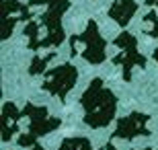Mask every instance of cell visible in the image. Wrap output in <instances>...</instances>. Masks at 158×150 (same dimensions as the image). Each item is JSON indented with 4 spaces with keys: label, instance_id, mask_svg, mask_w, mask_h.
<instances>
[{
    "label": "cell",
    "instance_id": "6da1fadb",
    "mask_svg": "<svg viewBox=\"0 0 158 150\" xmlns=\"http://www.w3.org/2000/svg\"><path fill=\"white\" fill-rule=\"evenodd\" d=\"M80 105L84 109V123L90 126L93 130L107 127L115 119V111H117V99L109 88H105L101 78L90 80L88 88L84 91L80 99Z\"/></svg>",
    "mask_w": 158,
    "mask_h": 150
},
{
    "label": "cell",
    "instance_id": "7a4b0ae2",
    "mask_svg": "<svg viewBox=\"0 0 158 150\" xmlns=\"http://www.w3.org/2000/svg\"><path fill=\"white\" fill-rule=\"evenodd\" d=\"M23 119L29 121V127L17 140L21 148H33L41 136H47L49 132L58 130L60 123H62L60 117H49L45 107H39V105L33 103H27L23 107Z\"/></svg>",
    "mask_w": 158,
    "mask_h": 150
},
{
    "label": "cell",
    "instance_id": "3957f363",
    "mask_svg": "<svg viewBox=\"0 0 158 150\" xmlns=\"http://www.w3.org/2000/svg\"><path fill=\"white\" fill-rule=\"evenodd\" d=\"M72 56L80 54L90 66H99L107 60V39L101 35L97 21H88L84 33L70 37Z\"/></svg>",
    "mask_w": 158,
    "mask_h": 150
},
{
    "label": "cell",
    "instance_id": "277c9868",
    "mask_svg": "<svg viewBox=\"0 0 158 150\" xmlns=\"http://www.w3.org/2000/svg\"><path fill=\"white\" fill-rule=\"evenodd\" d=\"M47 11L43 15H39V19H35L39 27H43L47 33L45 41H43V47H60L62 41L66 39L64 35V27H62V15L68 11L70 6V0H49Z\"/></svg>",
    "mask_w": 158,
    "mask_h": 150
},
{
    "label": "cell",
    "instance_id": "5b68a950",
    "mask_svg": "<svg viewBox=\"0 0 158 150\" xmlns=\"http://www.w3.org/2000/svg\"><path fill=\"white\" fill-rule=\"evenodd\" d=\"M113 43L119 47V54L113 58V64L115 66H121L123 80L129 82L131 80V68H135V66L146 68V58L138 52V39L131 33H127V31L119 33Z\"/></svg>",
    "mask_w": 158,
    "mask_h": 150
},
{
    "label": "cell",
    "instance_id": "8992f818",
    "mask_svg": "<svg viewBox=\"0 0 158 150\" xmlns=\"http://www.w3.org/2000/svg\"><path fill=\"white\" fill-rule=\"evenodd\" d=\"M76 80H78V70L72 64H62V66H56V68L45 72L41 88L49 92L52 97H58L60 101H64L66 95L76 87Z\"/></svg>",
    "mask_w": 158,
    "mask_h": 150
},
{
    "label": "cell",
    "instance_id": "52a82bcc",
    "mask_svg": "<svg viewBox=\"0 0 158 150\" xmlns=\"http://www.w3.org/2000/svg\"><path fill=\"white\" fill-rule=\"evenodd\" d=\"M148 119L146 113H129L117 121L115 132L111 134V140H134L138 136H148Z\"/></svg>",
    "mask_w": 158,
    "mask_h": 150
},
{
    "label": "cell",
    "instance_id": "ba28073f",
    "mask_svg": "<svg viewBox=\"0 0 158 150\" xmlns=\"http://www.w3.org/2000/svg\"><path fill=\"white\" fill-rule=\"evenodd\" d=\"M35 17L27 4H21L17 0H2V41L12 35V29L19 21H27Z\"/></svg>",
    "mask_w": 158,
    "mask_h": 150
},
{
    "label": "cell",
    "instance_id": "9c48e42d",
    "mask_svg": "<svg viewBox=\"0 0 158 150\" xmlns=\"http://www.w3.org/2000/svg\"><path fill=\"white\" fill-rule=\"evenodd\" d=\"M21 119H23V109H19L15 103L2 105V142H10L15 138Z\"/></svg>",
    "mask_w": 158,
    "mask_h": 150
},
{
    "label": "cell",
    "instance_id": "30bf717a",
    "mask_svg": "<svg viewBox=\"0 0 158 150\" xmlns=\"http://www.w3.org/2000/svg\"><path fill=\"white\" fill-rule=\"evenodd\" d=\"M138 8H140V4L135 0H115L111 4V8L107 11V17L111 21H115L119 27H127Z\"/></svg>",
    "mask_w": 158,
    "mask_h": 150
},
{
    "label": "cell",
    "instance_id": "8fae6325",
    "mask_svg": "<svg viewBox=\"0 0 158 150\" xmlns=\"http://www.w3.org/2000/svg\"><path fill=\"white\" fill-rule=\"evenodd\" d=\"M58 56V49H52L49 54H45V56H35V58L31 60V66H29V74L31 76H39L43 74V72H47V64L52 62L53 58Z\"/></svg>",
    "mask_w": 158,
    "mask_h": 150
},
{
    "label": "cell",
    "instance_id": "7c38bea8",
    "mask_svg": "<svg viewBox=\"0 0 158 150\" xmlns=\"http://www.w3.org/2000/svg\"><path fill=\"white\" fill-rule=\"evenodd\" d=\"M58 150H93V144L88 138H66Z\"/></svg>",
    "mask_w": 158,
    "mask_h": 150
},
{
    "label": "cell",
    "instance_id": "4fadbf2b",
    "mask_svg": "<svg viewBox=\"0 0 158 150\" xmlns=\"http://www.w3.org/2000/svg\"><path fill=\"white\" fill-rule=\"evenodd\" d=\"M144 31L150 37H158V15H156V11H150L144 17Z\"/></svg>",
    "mask_w": 158,
    "mask_h": 150
},
{
    "label": "cell",
    "instance_id": "5bb4252c",
    "mask_svg": "<svg viewBox=\"0 0 158 150\" xmlns=\"http://www.w3.org/2000/svg\"><path fill=\"white\" fill-rule=\"evenodd\" d=\"M31 6H41V4H49V0H31Z\"/></svg>",
    "mask_w": 158,
    "mask_h": 150
},
{
    "label": "cell",
    "instance_id": "9a60e30c",
    "mask_svg": "<svg viewBox=\"0 0 158 150\" xmlns=\"http://www.w3.org/2000/svg\"><path fill=\"white\" fill-rule=\"evenodd\" d=\"M146 4L148 6H156V8H158V0H146Z\"/></svg>",
    "mask_w": 158,
    "mask_h": 150
},
{
    "label": "cell",
    "instance_id": "2e32d148",
    "mask_svg": "<svg viewBox=\"0 0 158 150\" xmlns=\"http://www.w3.org/2000/svg\"><path fill=\"white\" fill-rule=\"evenodd\" d=\"M29 150H45V148H43V146H41V144H39V142H37V144H35V146H33V148H29Z\"/></svg>",
    "mask_w": 158,
    "mask_h": 150
},
{
    "label": "cell",
    "instance_id": "e0dca14e",
    "mask_svg": "<svg viewBox=\"0 0 158 150\" xmlns=\"http://www.w3.org/2000/svg\"><path fill=\"white\" fill-rule=\"evenodd\" d=\"M154 60H156V62H158V49H156V52H154Z\"/></svg>",
    "mask_w": 158,
    "mask_h": 150
},
{
    "label": "cell",
    "instance_id": "ac0fdd59",
    "mask_svg": "<svg viewBox=\"0 0 158 150\" xmlns=\"http://www.w3.org/2000/svg\"><path fill=\"white\" fill-rule=\"evenodd\" d=\"M142 150H152V148H142Z\"/></svg>",
    "mask_w": 158,
    "mask_h": 150
}]
</instances>
